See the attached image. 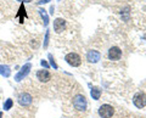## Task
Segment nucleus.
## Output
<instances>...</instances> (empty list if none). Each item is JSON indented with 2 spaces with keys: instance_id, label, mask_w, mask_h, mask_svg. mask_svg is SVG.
I'll return each mask as SVG.
<instances>
[{
  "instance_id": "f257e3e1",
  "label": "nucleus",
  "mask_w": 146,
  "mask_h": 118,
  "mask_svg": "<svg viewBox=\"0 0 146 118\" xmlns=\"http://www.w3.org/2000/svg\"><path fill=\"white\" fill-rule=\"evenodd\" d=\"M73 106L77 111H85L86 110V106H88V102H86V99L84 95H76L73 97Z\"/></svg>"
},
{
  "instance_id": "f03ea898",
  "label": "nucleus",
  "mask_w": 146,
  "mask_h": 118,
  "mask_svg": "<svg viewBox=\"0 0 146 118\" xmlns=\"http://www.w3.org/2000/svg\"><path fill=\"white\" fill-rule=\"evenodd\" d=\"M65 60L70 66L72 67H78L82 65V57L77 52H70L65 56Z\"/></svg>"
},
{
  "instance_id": "7ed1b4c3",
  "label": "nucleus",
  "mask_w": 146,
  "mask_h": 118,
  "mask_svg": "<svg viewBox=\"0 0 146 118\" xmlns=\"http://www.w3.org/2000/svg\"><path fill=\"white\" fill-rule=\"evenodd\" d=\"M113 113H115V108L111 105H107V103L100 106L99 108V115L101 118H111L113 116Z\"/></svg>"
},
{
  "instance_id": "20e7f679",
  "label": "nucleus",
  "mask_w": 146,
  "mask_h": 118,
  "mask_svg": "<svg viewBox=\"0 0 146 118\" xmlns=\"http://www.w3.org/2000/svg\"><path fill=\"white\" fill-rule=\"evenodd\" d=\"M31 68H32V65L31 63H26L25 66H22V68L20 70V72L15 76V80L16 82H21L22 79H25L27 76H28V73L31 72Z\"/></svg>"
},
{
  "instance_id": "39448f33",
  "label": "nucleus",
  "mask_w": 146,
  "mask_h": 118,
  "mask_svg": "<svg viewBox=\"0 0 146 118\" xmlns=\"http://www.w3.org/2000/svg\"><path fill=\"white\" fill-rule=\"evenodd\" d=\"M133 102H134V105L138 108L145 107L146 106V94H144V93L135 94L134 97H133Z\"/></svg>"
},
{
  "instance_id": "423d86ee",
  "label": "nucleus",
  "mask_w": 146,
  "mask_h": 118,
  "mask_svg": "<svg viewBox=\"0 0 146 118\" xmlns=\"http://www.w3.org/2000/svg\"><path fill=\"white\" fill-rule=\"evenodd\" d=\"M122 57V50L118 46H112L108 50V58L111 61H117Z\"/></svg>"
},
{
  "instance_id": "0eeeda50",
  "label": "nucleus",
  "mask_w": 146,
  "mask_h": 118,
  "mask_svg": "<svg viewBox=\"0 0 146 118\" xmlns=\"http://www.w3.org/2000/svg\"><path fill=\"white\" fill-rule=\"evenodd\" d=\"M32 102H33V97H32V95L28 93H22L20 96H18V103H20L21 106H29Z\"/></svg>"
},
{
  "instance_id": "6e6552de",
  "label": "nucleus",
  "mask_w": 146,
  "mask_h": 118,
  "mask_svg": "<svg viewBox=\"0 0 146 118\" xmlns=\"http://www.w3.org/2000/svg\"><path fill=\"white\" fill-rule=\"evenodd\" d=\"M86 60L91 63H96L101 60V54L96 50H89L88 54H86Z\"/></svg>"
},
{
  "instance_id": "1a4fd4ad",
  "label": "nucleus",
  "mask_w": 146,
  "mask_h": 118,
  "mask_svg": "<svg viewBox=\"0 0 146 118\" xmlns=\"http://www.w3.org/2000/svg\"><path fill=\"white\" fill-rule=\"evenodd\" d=\"M36 78H38L42 83H46L51 79V74H50V72L48 70H40L36 72Z\"/></svg>"
},
{
  "instance_id": "9d476101",
  "label": "nucleus",
  "mask_w": 146,
  "mask_h": 118,
  "mask_svg": "<svg viewBox=\"0 0 146 118\" xmlns=\"http://www.w3.org/2000/svg\"><path fill=\"white\" fill-rule=\"evenodd\" d=\"M66 28V21L63 19H56L54 21V30L56 33H62Z\"/></svg>"
},
{
  "instance_id": "9b49d317",
  "label": "nucleus",
  "mask_w": 146,
  "mask_h": 118,
  "mask_svg": "<svg viewBox=\"0 0 146 118\" xmlns=\"http://www.w3.org/2000/svg\"><path fill=\"white\" fill-rule=\"evenodd\" d=\"M0 74L5 78H9L11 76V70L9 66H5V65H0Z\"/></svg>"
},
{
  "instance_id": "f8f14e48",
  "label": "nucleus",
  "mask_w": 146,
  "mask_h": 118,
  "mask_svg": "<svg viewBox=\"0 0 146 118\" xmlns=\"http://www.w3.org/2000/svg\"><path fill=\"white\" fill-rule=\"evenodd\" d=\"M39 13H40V16H42V19H43V22H44V26L46 27L49 25V16H48V13L46 11L44 10V9H39Z\"/></svg>"
},
{
  "instance_id": "ddd939ff",
  "label": "nucleus",
  "mask_w": 146,
  "mask_h": 118,
  "mask_svg": "<svg viewBox=\"0 0 146 118\" xmlns=\"http://www.w3.org/2000/svg\"><path fill=\"white\" fill-rule=\"evenodd\" d=\"M90 94H91V96H93L94 100H99L100 96H101V90H100L99 88H96V87H94L93 89H91Z\"/></svg>"
},
{
  "instance_id": "4468645a",
  "label": "nucleus",
  "mask_w": 146,
  "mask_h": 118,
  "mask_svg": "<svg viewBox=\"0 0 146 118\" xmlns=\"http://www.w3.org/2000/svg\"><path fill=\"white\" fill-rule=\"evenodd\" d=\"M12 106H13V101L11 99H7L5 102H4V110L5 111H9L10 108H12Z\"/></svg>"
},
{
  "instance_id": "2eb2a0df",
  "label": "nucleus",
  "mask_w": 146,
  "mask_h": 118,
  "mask_svg": "<svg viewBox=\"0 0 146 118\" xmlns=\"http://www.w3.org/2000/svg\"><path fill=\"white\" fill-rule=\"evenodd\" d=\"M49 38H50V32H49V30H46V33H45V39H44V48H45V49L48 48Z\"/></svg>"
},
{
  "instance_id": "dca6fc26",
  "label": "nucleus",
  "mask_w": 146,
  "mask_h": 118,
  "mask_svg": "<svg viewBox=\"0 0 146 118\" xmlns=\"http://www.w3.org/2000/svg\"><path fill=\"white\" fill-rule=\"evenodd\" d=\"M49 60H50V65H51V67H54L55 70H57V65H56V62H55V60H54V57H52L51 54H49Z\"/></svg>"
},
{
  "instance_id": "f3484780",
  "label": "nucleus",
  "mask_w": 146,
  "mask_h": 118,
  "mask_svg": "<svg viewBox=\"0 0 146 118\" xmlns=\"http://www.w3.org/2000/svg\"><path fill=\"white\" fill-rule=\"evenodd\" d=\"M40 63H42V66H43V67H45V68H49V63H48L46 61L42 60V62H40Z\"/></svg>"
},
{
  "instance_id": "a211bd4d",
  "label": "nucleus",
  "mask_w": 146,
  "mask_h": 118,
  "mask_svg": "<svg viewBox=\"0 0 146 118\" xmlns=\"http://www.w3.org/2000/svg\"><path fill=\"white\" fill-rule=\"evenodd\" d=\"M49 1H50V0H40L38 4H40V5H42V4H46V3H49Z\"/></svg>"
},
{
  "instance_id": "6ab92c4d",
  "label": "nucleus",
  "mask_w": 146,
  "mask_h": 118,
  "mask_svg": "<svg viewBox=\"0 0 146 118\" xmlns=\"http://www.w3.org/2000/svg\"><path fill=\"white\" fill-rule=\"evenodd\" d=\"M17 1H20V3H31L32 0H17Z\"/></svg>"
},
{
  "instance_id": "aec40b11",
  "label": "nucleus",
  "mask_w": 146,
  "mask_h": 118,
  "mask_svg": "<svg viewBox=\"0 0 146 118\" xmlns=\"http://www.w3.org/2000/svg\"><path fill=\"white\" fill-rule=\"evenodd\" d=\"M50 13H51V15H54V6L50 7Z\"/></svg>"
},
{
  "instance_id": "412c9836",
  "label": "nucleus",
  "mask_w": 146,
  "mask_h": 118,
  "mask_svg": "<svg viewBox=\"0 0 146 118\" xmlns=\"http://www.w3.org/2000/svg\"><path fill=\"white\" fill-rule=\"evenodd\" d=\"M3 117V112H0V118H1Z\"/></svg>"
}]
</instances>
